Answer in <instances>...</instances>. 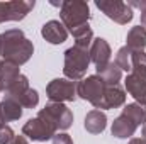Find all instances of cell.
Listing matches in <instances>:
<instances>
[{
    "instance_id": "6da1fadb",
    "label": "cell",
    "mask_w": 146,
    "mask_h": 144,
    "mask_svg": "<svg viewBox=\"0 0 146 144\" xmlns=\"http://www.w3.org/2000/svg\"><path fill=\"white\" fill-rule=\"evenodd\" d=\"M33 53H34L33 42L24 36L21 29H9L2 34V49H0L2 61H9L21 66L31 59Z\"/></svg>"
},
{
    "instance_id": "7a4b0ae2",
    "label": "cell",
    "mask_w": 146,
    "mask_h": 144,
    "mask_svg": "<svg viewBox=\"0 0 146 144\" xmlns=\"http://www.w3.org/2000/svg\"><path fill=\"white\" fill-rule=\"evenodd\" d=\"M60 17H61V24L66 27L68 32H72L73 29L82 27L85 24H88L90 20V7L87 2L82 0H65L60 3Z\"/></svg>"
},
{
    "instance_id": "3957f363",
    "label": "cell",
    "mask_w": 146,
    "mask_h": 144,
    "mask_svg": "<svg viewBox=\"0 0 146 144\" xmlns=\"http://www.w3.org/2000/svg\"><path fill=\"white\" fill-rule=\"evenodd\" d=\"M90 65V54L88 49L72 46L65 51V65H63V73L68 80L72 81H80L85 78V73Z\"/></svg>"
},
{
    "instance_id": "277c9868",
    "label": "cell",
    "mask_w": 146,
    "mask_h": 144,
    "mask_svg": "<svg viewBox=\"0 0 146 144\" xmlns=\"http://www.w3.org/2000/svg\"><path fill=\"white\" fill-rule=\"evenodd\" d=\"M107 85L100 80V76L92 75L78 81L76 85V95L87 102H90L97 110H102V102H104V93H106Z\"/></svg>"
},
{
    "instance_id": "5b68a950",
    "label": "cell",
    "mask_w": 146,
    "mask_h": 144,
    "mask_svg": "<svg viewBox=\"0 0 146 144\" xmlns=\"http://www.w3.org/2000/svg\"><path fill=\"white\" fill-rule=\"evenodd\" d=\"M37 117L44 119L56 131H66V129L72 127L73 124V114L65 104H53V102H49L46 107L37 112Z\"/></svg>"
},
{
    "instance_id": "8992f818",
    "label": "cell",
    "mask_w": 146,
    "mask_h": 144,
    "mask_svg": "<svg viewBox=\"0 0 146 144\" xmlns=\"http://www.w3.org/2000/svg\"><path fill=\"white\" fill-rule=\"evenodd\" d=\"M76 85L78 81H72L68 78H54L46 87V95L53 104H65L76 100Z\"/></svg>"
},
{
    "instance_id": "52a82bcc",
    "label": "cell",
    "mask_w": 146,
    "mask_h": 144,
    "mask_svg": "<svg viewBox=\"0 0 146 144\" xmlns=\"http://www.w3.org/2000/svg\"><path fill=\"white\" fill-rule=\"evenodd\" d=\"M95 7L121 26H126L133 20V9L122 0H95Z\"/></svg>"
},
{
    "instance_id": "ba28073f",
    "label": "cell",
    "mask_w": 146,
    "mask_h": 144,
    "mask_svg": "<svg viewBox=\"0 0 146 144\" xmlns=\"http://www.w3.org/2000/svg\"><path fill=\"white\" fill-rule=\"evenodd\" d=\"M34 0H10L0 2V24L9 20H22L34 9Z\"/></svg>"
},
{
    "instance_id": "9c48e42d",
    "label": "cell",
    "mask_w": 146,
    "mask_h": 144,
    "mask_svg": "<svg viewBox=\"0 0 146 144\" xmlns=\"http://www.w3.org/2000/svg\"><path fill=\"white\" fill-rule=\"evenodd\" d=\"M124 87L127 93L136 100V104L146 105V70L133 68L124 80Z\"/></svg>"
},
{
    "instance_id": "30bf717a",
    "label": "cell",
    "mask_w": 146,
    "mask_h": 144,
    "mask_svg": "<svg viewBox=\"0 0 146 144\" xmlns=\"http://www.w3.org/2000/svg\"><path fill=\"white\" fill-rule=\"evenodd\" d=\"M58 131L48 124L44 119L41 117H34V119H29L24 127H22V136L33 139V141H48V139H53V136L56 134Z\"/></svg>"
},
{
    "instance_id": "8fae6325",
    "label": "cell",
    "mask_w": 146,
    "mask_h": 144,
    "mask_svg": "<svg viewBox=\"0 0 146 144\" xmlns=\"http://www.w3.org/2000/svg\"><path fill=\"white\" fill-rule=\"evenodd\" d=\"M88 54H90V63L95 65V70L104 68L107 63H110V46L109 42L102 37H94L90 48H88Z\"/></svg>"
},
{
    "instance_id": "7c38bea8",
    "label": "cell",
    "mask_w": 146,
    "mask_h": 144,
    "mask_svg": "<svg viewBox=\"0 0 146 144\" xmlns=\"http://www.w3.org/2000/svg\"><path fill=\"white\" fill-rule=\"evenodd\" d=\"M41 36L44 37L49 44H61L66 41L68 31L60 20H48L41 27Z\"/></svg>"
},
{
    "instance_id": "4fadbf2b",
    "label": "cell",
    "mask_w": 146,
    "mask_h": 144,
    "mask_svg": "<svg viewBox=\"0 0 146 144\" xmlns=\"http://www.w3.org/2000/svg\"><path fill=\"white\" fill-rule=\"evenodd\" d=\"M136 129H138V126H136L129 117H126L124 114H121V115L112 122L110 132H112V136H115L117 139H127V137L134 136Z\"/></svg>"
},
{
    "instance_id": "5bb4252c",
    "label": "cell",
    "mask_w": 146,
    "mask_h": 144,
    "mask_svg": "<svg viewBox=\"0 0 146 144\" xmlns=\"http://www.w3.org/2000/svg\"><path fill=\"white\" fill-rule=\"evenodd\" d=\"M106 126H107V117L102 110H90L87 115H85V129L87 132L90 134H100L106 131Z\"/></svg>"
},
{
    "instance_id": "9a60e30c",
    "label": "cell",
    "mask_w": 146,
    "mask_h": 144,
    "mask_svg": "<svg viewBox=\"0 0 146 144\" xmlns=\"http://www.w3.org/2000/svg\"><path fill=\"white\" fill-rule=\"evenodd\" d=\"M124 104H126V92L119 85H114V87H107L106 88L104 102H102V110L117 108V107H121V105H124Z\"/></svg>"
},
{
    "instance_id": "2e32d148",
    "label": "cell",
    "mask_w": 146,
    "mask_h": 144,
    "mask_svg": "<svg viewBox=\"0 0 146 144\" xmlns=\"http://www.w3.org/2000/svg\"><path fill=\"white\" fill-rule=\"evenodd\" d=\"M126 48L133 53H143L146 48V29L143 26L133 27L126 37Z\"/></svg>"
},
{
    "instance_id": "e0dca14e",
    "label": "cell",
    "mask_w": 146,
    "mask_h": 144,
    "mask_svg": "<svg viewBox=\"0 0 146 144\" xmlns=\"http://www.w3.org/2000/svg\"><path fill=\"white\" fill-rule=\"evenodd\" d=\"M22 117V107L19 102L12 100V98H3L0 102V119L2 122H12V120H19Z\"/></svg>"
},
{
    "instance_id": "ac0fdd59",
    "label": "cell",
    "mask_w": 146,
    "mask_h": 144,
    "mask_svg": "<svg viewBox=\"0 0 146 144\" xmlns=\"http://www.w3.org/2000/svg\"><path fill=\"white\" fill-rule=\"evenodd\" d=\"M19 66L14 65V63H9V61H0V85L3 88V92L19 78Z\"/></svg>"
},
{
    "instance_id": "d6986e66",
    "label": "cell",
    "mask_w": 146,
    "mask_h": 144,
    "mask_svg": "<svg viewBox=\"0 0 146 144\" xmlns=\"http://www.w3.org/2000/svg\"><path fill=\"white\" fill-rule=\"evenodd\" d=\"M97 76H100V80L107 87H114V85H119V81L122 78V71L117 68L115 63H107L104 68L97 70Z\"/></svg>"
},
{
    "instance_id": "ffe728a7",
    "label": "cell",
    "mask_w": 146,
    "mask_h": 144,
    "mask_svg": "<svg viewBox=\"0 0 146 144\" xmlns=\"http://www.w3.org/2000/svg\"><path fill=\"white\" fill-rule=\"evenodd\" d=\"M31 87H29V80H27V76L26 75H19V78L3 92L5 93V98H12V100H15V102H19L21 100V97L29 90Z\"/></svg>"
},
{
    "instance_id": "44dd1931",
    "label": "cell",
    "mask_w": 146,
    "mask_h": 144,
    "mask_svg": "<svg viewBox=\"0 0 146 144\" xmlns=\"http://www.w3.org/2000/svg\"><path fill=\"white\" fill-rule=\"evenodd\" d=\"M70 34H72L73 39H75V46L83 48V49H88L90 44H92V41H94V32H92V29H90L88 24L73 29Z\"/></svg>"
},
{
    "instance_id": "7402d4cb",
    "label": "cell",
    "mask_w": 146,
    "mask_h": 144,
    "mask_svg": "<svg viewBox=\"0 0 146 144\" xmlns=\"http://www.w3.org/2000/svg\"><path fill=\"white\" fill-rule=\"evenodd\" d=\"M122 114L129 117L136 126H143L146 122V105L141 104H127L122 108Z\"/></svg>"
},
{
    "instance_id": "603a6c76",
    "label": "cell",
    "mask_w": 146,
    "mask_h": 144,
    "mask_svg": "<svg viewBox=\"0 0 146 144\" xmlns=\"http://www.w3.org/2000/svg\"><path fill=\"white\" fill-rule=\"evenodd\" d=\"M133 51L131 49H127L126 46H122L119 51H117V54H115V65H117V68L121 70V71H127L131 73L133 70Z\"/></svg>"
},
{
    "instance_id": "cb8c5ba5",
    "label": "cell",
    "mask_w": 146,
    "mask_h": 144,
    "mask_svg": "<svg viewBox=\"0 0 146 144\" xmlns=\"http://www.w3.org/2000/svg\"><path fill=\"white\" fill-rule=\"evenodd\" d=\"M19 104H21L22 108H34L37 104H39V95H37V92L34 88H29V90L21 97Z\"/></svg>"
},
{
    "instance_id": "d4e9b609",
    "label": "cell",
    "mask_w": 146,
    "mask_h": 144,
    "mask_svg": "<svg viewBox=\"0 0 146 144\" xmlns=\"http://www.w3.org/2000/svg\"><path fill=\"white\" fill-rule=\"evenodd\" d=\"M14 139H15V134L12 127H9L7 124L0 126V144H10Z\"/></svg>"
},
{
    "instance_id": "484cf974",
    "label": "cell",
    "mask_w": 146,
    "mask_h": 144,
    "mask_svg": "<svg viewBox=\"0 0 146 144\" xmlns=\"http://www.w3.org/2000/svg\"><path fill=\"white\" fill-rule=\"evenodd\" d=\"M129 7L133 9V7H136V9H139L141 10V24L139 26H143L146 29V0H134V2H129Z\"/></svg>"
},
{
    "instance_id": "4316f807",
    "label": "cell",
    "mask_w": 146,
    "mask_h": 144,
    "mask_svg": "<svg viewBox=\"0 0 146 144\" xmlns=\"http://www.w3.org/2000/svg\"><path fill=\"white\" fill-rule=\"evenodd\" d=\"M51 141H53V144H73V139L66 132H56Z\"/></svg>"
},
{
    "instance_id": "83f0119b",
    "label": "cell",
    "mask_w": 146,
    "mask_h": 144,
    "mask_svg": "<svg viewBox=\"0 0 146 144\" xmlns=\"http://www.w3.org/2000/svg\"><path fill=\"white\" fill-rule=\"evenodd\" d=\"M10 144H29V143H27V137L26 136H15V139Z\"/></svg>"
},
{
    "instance_id": "f1b7e54d",
    "label": "cell",
    "mask_w": 146,
    "mask_h": 144,
    "mask_svg": "<svg viewBox=\"0 0 146 144\" xmlns=\"http://www.w3.org/2000/svg\"><path fill=\"white\" fill-rule=\"evenodd\" d=\"M127 144H146V141L145 139H139V137H133Z\"/></svg>"
},
{
    "instance_id": "f546056e",
    "label": "cell",
    "mask_w": 146,
    "mask_h": 144,
    "mask_svg": "<svg viewBox=\"0 0 146 144\" xmlns=\"http://www.w3.org/2000/svg\"><path fill=\"white\" fill-rule=\"evenodd\" d=\"M141 139H145L146 141V122L143 124V129H141Z\"/></svg>"
},
{
    "instance_id": "4dcf8cb0",
    "label": "cell",
    "mask_w": 146,
    "mask_h": 144,
    "mask_svg": "<svg viewBox=\"0 0 146 144\" xmlns=\"http://www.w3.org/2000/svg\"><path fill=\"white\" fill-rule=\"evenodd\" d=\"M0 49H2V34H0Z\"/></svg>"
},
{
    "instance_id": "1f68e13d",
    "label": "cell",
    "mask_w": 146,
    "mask_h": 144,
    "mask_svg": "<svg viewBox=\"0 0 146 144\" xmlns=\"http://www.w3.org/2000/svg\"><path fill=\"white\" fill-rule=\"evenodd\" d=\"M2 92H3V88H2V85H0V93H2Z\"/></svg>"
}]
</instances>
